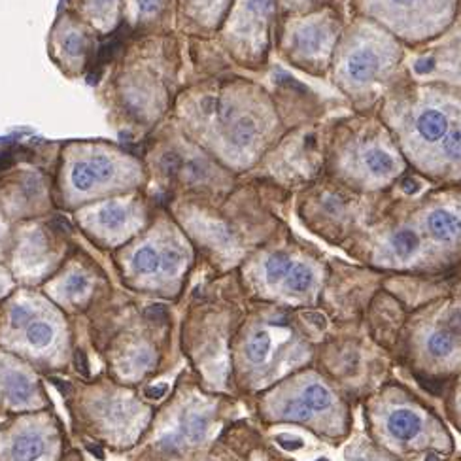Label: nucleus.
I'll return each instance as SVG.
<instances>
[{
	"mask_svg": "<svg viewBox=\"0 0 461 461\" xmlns=\"http://www.w3.org/2000/svg\"><path fill=\"white\" fill-rule=\"evenodd\" d=\"M199 113L208 139L225 156L252 161L282 131V108L275 95L246 76L220 78L191 103Z\"/></svg>",
	"mask_w": 461,
	"mask_h": 461,
	"instance_id": "f257e3e1",
	"label": "nucleus"
},
{
	"mask_svg": "<svg viewBox=\"0 0 461 461\" xmlns=\"http://www.w3.org/2000/svg\"><path fill=\"white\" fill-rule=\"evenodd\" d=\"M407 48L371 19L352 15L337 44L328 78L356 113H375L405 76Z\"/></svg>",
	"mask_w": 461,
	"mask_h": 461,
	"instance_id": "f03ea898",
	"label": "nucleus"
},
{
	"mask_svg": "<svg viewBox=\"0 0 461 461\" xmlns=\"http://www.w3.org/2000/svg\"><path fill=\"white\" fill-rule=\"evenodd\" d=\"M375 113L416 159L437 163L440 148L461 122V89L402 76Z\"/></svg>",
	"mask_w": 461,
	"mask_h": 461,
	"instance_id": "7ed1b4c3",
	"label": "nucleus"
},
{
	"mask_svg": "<svg viewBox=\"0 0 461 461\" xmlns=\"http://www.w3.org/2000/svg\"><path fill=\"white\" fill-rule=\"evenodd\" d=\"M348 17L339 0L294 15H278L275 48L280 59L312 78H328Z\"/></svg>",
	"mask_w": 461,
	"mask_h": 461,
	"instance_id": "20e7f679",
	"label": "nucleus"
},
{
	"mask_svg": "<svg viewBox=\"0 0 461 461\" xmlns=\"http://www.w3.org/2000/svg\"><path fill=\"white\" fill-rule=\"evenodd\" d=\"M350 10L386 29L407 50L433 42L461 22V0H350Z\"/></svg>",
	"mask_w": 461,
	"mask_h": 461,
	"instance_id": "39448f33",
	"label": "nucleus"
},
{
	"mask_svg": "<svg viewBox=\"0 0 461 461\" xmlns=\"http://www.w3.org/2000/svg\"><path fill=\"white\" fill-rule=\"evenodd\" d=\"M276 22L275 0H235L218 29L229 59L246 72H265L275 48Z\"/></svg>",
	"mask_w": 461,
	"mask_h": 461,
	"instance_id": "423d86ee",
	"label": "nucleus"
},
{
	"mask_svg": "<svg viewBox=\"0 0 461 461\" xmlns=\"http://www.w3.org/2000/svg\"><path fill=\"white\" fill-rule=\"evenodd\" d=\"M335 142L342 159L367 180L386 182L399 175L401 158L395 139L376 113H356L339 120Z\"/></svg>",
	"mask_w": 461,
	"mask_h": 461,
	"instance_id": "0eeeda50",
	"label": "nucleus"
},
{
	"mask_svg": "<svg viewBox=\"0 0 461 461\" xmlns=\"http://www.w3.org/2000/svg\"><path fill=\"white\" fill-rule=\"evenodd\" d=\"M405 76L420 84H445L461 89V22L433 42L407 50Z\"/></svg>",
	"mask_w": 461,
	"mask_h": 461,
	"instance_id": "6e6552de",
	"label": "nucleus"
},
{
	"mask_svg": "<svg viewBox=\"0 0 461 461\" xmlns=\"http://www.w3.org/2000/svg\"><path fill=\"white\" fill-rule=\"evenodd\" d=\"M235 0H185L191 19L203 32H216Z\"/></svg>",
	"mask_w": 461,
	"mask_h": 461,
	"instance_id": "1a4fd4ad",
	"label": "nucleus"
},
{
	"mask_svg": "<svg viewBox=\"0 0 461 461\" xmlns=\"http://www.w3.org/2000/svg\"><path fill=\"white\" fill-rule=\"evenodd\" d=\"M429 235L440 242H452L461 235V218L448 208H435L428 214Z\"/></svg>",
	"mask_w": 461,
	"mask_h": 461,
	"instance_id": "9d476101",
	"label": "nucleus"
},
{
	"mask_svg": "<svg viewBox=\"0 0 461 461\" xmlns=\"http://www.w3.org/2000/svg\"><path fill=\"white\" fill-rule=\"evenodd\" d=\"M421 429V418L407 409H401L390 414L388 418V431L397 440H411Z\"/></svg>",
	"mask_w": 461,
	"mask_h": 461,
	"instance_id": "9b49d317",
	"label": "nucleus"
},
{
	"mask_svg": "<svg viewBox=\"0 0 461 461\" xmlns=\"http://www.w3.org/2000/svg\"><path fill=\"white\" fill-rule=\"evenodd\" d=\"M12 456L15 461H36L44 456V440L41 435L27 433L15 438L12 447Z\"/></svg>",
	"mask_w": 461,
	"mask_h": 461,
	"instance_id": "f8f14e48",
	"label": "nucleus"
},
{
	"mask_svg": "<svg viewBox=\"0 0 461 461\" xmlns=\"http://www.w3.org/2000/svg\"><path fill=\"white\" fill-rule=\"evenodd\" d=\"M303 401L309 405L311 411L321 412L328 411L333 405V395L328 388L320 386V384H312V386H306L303 392Z\"/></svg>",
	"mask_w": 461,
	"mask_h": 461,
	"instance_id": "ddd939ff",
	"label": "nucleus"
},
{
	"mask_svg": "<svg viewBox=\"0 0 461 461\" xmlns=\"http://www.w3.org/2000/svg\"><path fill=\"white\" fill-rule=\"evenodd\" d=\"M132 267H134V271L140 275H151L161 267V256L158 254V249H153L151 246L140 248L132 258Z\"/></svg>",
	"mask_w": 461,
	"mask_h": 461,
	"instance_id": "4468645a",
	"label": "nucleus"
},
{
	"mask_svg": "<svg viewBox=\"0 0 461 461\" xmlns=\"http://www.w3.org/2000/svg\"><path fill=\"white\" fill-rule=\"evenodd\" d=\"M278 15H294V14H306L325 6L331 0H275Z\"/></svg>",
	"mask_w": 461,
	"mask_h": 461,
	"instance_id": "2eb2a0df",
	"label": "nucleus"
},
{
	"mask_svg": "<svg viewBox=\"0 0 461 461\" xmlns=\"http://www.w3.org/2000/svg\"><path fill=\"white\" fill-rule=\"evenodd\" d=\"M285 284L292 292H306L311 290V285L314 284V273L306 265L297 263L290 268V273H287Z\"/></svg>",
	"mask_w": 461,
	"mask_h": 461,
	"instance_id": "dca6fc26",
	"label": "nucleus"
},
{
	"mask_svg": "<svg viewBox=\"0 0 461 461\" xmlns=\"http://www.w3.org/2000/svg\"><path fill=\"white\" fill-rule=\"evenodd\" d=\"M392 244H393V249H395V254L399 258H411L418 249L420 239H418V235L414 233V230L401 229V230H397V233L393 235Z\"/></svg>",
	"mask_w": 461,
	"mask_h": 461,
	"instance_id": "f3484780",
	"label": "nucleus"
},
{
	"mask_svg": "<svg viewBox=\"0 0 461 461\" xmlns=\"http://www.w3.org/2000/svg\"><path fill=\"white\" fill-rule=\"evenodd\" d=\"M70 182L78 191H89L95 184H97V175H95L89 161L76 163L70 172Z\"/></svg>",
	"mask_w": 461,
	"mask_h": 461,
	"instance_id": "a211bd4d",
	"label": "nucleus"
},
{
	"mask_svg": "<svg viewBox=\"0 0 461 461\" xmlns=\"http://www.w3.org/2000/svg\"><path fill=\"white\" fill-rule=\"evenodd\" d=\"M268 352H271V337H268V333H265V331H258L252 339H249V342L246 346L248 359L252 363L265 361Z\"/></svg>",
	"mask_w": 461,
	"mask_h": 461,
	"instance_id": "6ab92c4d",
	"label": "nucleus"
},
{
	"mask_svg": "<svg viewBox=\"0 0 461 461\" xmlns=\"http://www.w3.org/2000/svg\"><path fill=\"white\" fill-rule=\"evenodd\" d=\"M5 388L14 401H27L31 397V382L22 373H10L5 378Z\"/></svg>",
	"mask_w": 461,
	"mask_h": 461,
	"instance_id": "aec40b11",
	"label": "nucleus"
},
{
	"mask_svg": "<svg viewBox=\"0 0 461 461\" xmlns=\"http://www.w3.org/2000/svg\"><path fill=\"white\" fill-rule=\"evenodd\" d=\"M292 267H294V263L285 254H275V256L268 258L267 263H265L267 278L271 282H278V280L287 276V273H290Z\"/></svg>",
	"mask_w": 461,
	"mask_h": 461,
	"instance_id": "412c9836",
	"label": "nucleus"
},
{
	"mask_svg": "<svg viewBox=\"0 0 461 461\" xmlns=\"http://www.w3.org/2000/svg\"><path fill=\"white\" fill-rule=\"evenodd\" d=\"M428 350L435 357H445L454 350V337L448 331H435L428 339Z\"/></svg>",
	"mask_w": 461,
	"mask_h": 461,
	"instance_id": "4be33fe9",
	"label": "nucleus"
},
{
	"mask_svg": "<svg viewBox=\"0 0 461 461\" xmlns=\"http://www.w3.org/2000/svg\"><path fill=\"white\" fill-rule=\"evenodd\" d=\"M53 335H55L53 328L50 323H44V321L32 323L27 331V339L34 346V348H46L48 344H51Z\"/></svg>",
	"mask_w": 461,
	"mask_h": 461,
	"instance_id": "5701e85b",
	"label": "nucleus"
},
{
	"mask_svg": "<svg viewBox=\"0 0 461 461\" xmlns=\"http://www.w3.org/2000/svg\"><path fill=\"white\" fill-rule=\"evenodd\" d=\"M125 218H127L125 208L122 204H115V203H110L99 212V221L104 227H113V229L120 227L125 221Z\"/></svg>",
	"mask_w": 461,
	"mask_h": 461,
	"instance_id": "b1692460",
	"label": "nucleus"
},
{
	"mask_svg": "<svg viewBox=\"0 0 461 461\" xmlns=\"http://www.w3.org/2000/svg\"><path fill=\"white\" fill-rule=\"evenodd\" d=\"M311 409L309 405L303 399H292V401H285L284 405L280 407V414L287 420H304L311 416Z\"/></svg>",
	"mask_w": 461,
	"mask_h": 461,
	"instance_id": "393cba45",
	"label": "nucleus"
},
{
	"mask_svg": "<svg viewBox=\"0 0 461 461\" xmlns=\"http://www.w3.org/2000/svg\"><path fill=\"white\" fill-rule=\"evenodd\" d=\"M206 428H208V421L206 418L199 416V414H194L189 416L185 421H184V435L191 440H201L206 433Z\"/></svg>",
	"mask_w": 461,
	"mask_h": 461,
	"instance_id": "a878e982",
	"label": "nucleus"
},
{
	"mask_svg": "<svg viewBox=\"0 0 461 461\" xmlns=\"http://www.w3.org/2000/svg\"><path fill=\"white\" fill-rule=\"evenodd\" d=\"M89 165L93 168L95 175H97V180H110L113 176V165L110 159H106L104 156H95L89 159Z\"/></svg>",
	"mask_w": 461,
	"mask_h": 461,
	"instance_id": "bb28decb",
	"label": "nucleus"
},
{
	"mask_svg": "<svg viewBox=\"0 0 461 461\" xmlns=\"http://www.w3.org/2000/svg\"><path fill=\"white\" fill-rule=\"evenodd\" d=\"M180 263H182V254L178 252V249L168 248L161 254V268L165 273H175L180 267Z\"/></svg>",
	"mask_w": 461,
	"mask_h": 461,
	"instance_id": "cd10ccee",
	"label": "nucleus"
},
{
	"mask_svg": "<svg viewBox=\"0 0 461 461\" xmlns=\"http://www.w3.org/2000/svg\"><path fill=\"white\" fill-rule=\"evenodd\" d=\"M65 50L70 53V55H82L86 51V41L84 36L78 34V32H72L65 38Z\"/></svg>",
	"mask_w": 461,
	"mask_h": 461,
	"instance_id": "c85d7f7f",
	"label": "nucleus"
},
{
	"mask_svg": "<svg viewBox=\"0 0 461 461\" xmlns=\"http://www.w3.org/2000/svg\"><path fill=\"white\" fill-rule=\"evenodd\" d=\"M32 318V311H29L27 306H15L12 311V325L14 328H23L25 323H29Z\"/></svg>",
	"mask_w": 461,
	"mask_h": 461,
	"instance_id": "c756f323",
	"label": "nucleus"
},
{
	"mask_svg": "<svg viewBox=\"0 0 461 461\" xmlns=\"http://www.w3.org/2000/svg\"><path fill=\"white\" fill-rule=\"evenodd\" d=\"M276 443L287 450V452H294V450H301L304 447V440L299 437H292V435H280L276 437Z\"/></svg>",
	"mask_w": 461,
	"mask_h": 461,
	"instance_id": "7c9ffc66",
	"label": "nucleus"
},
{
	"mask_svg": "<svg viewBox=\"0 0 461 461\" xmlns=\"http://www.w3.org/2000/svg\"><path fill=\"white\" fill-rule=\"evenodd\" d=\"M301 316H303V320H304L306 323L314 325V328H316L318 331H323L325 328H328V320H325V316L320 314V312H316V311H303Z\"/></svg>",
	"mask_w": 461,
	"mask_h": 461,
	"instance_id": "2f4dec72",
	"label": "nucleus"
},
{
	"mask_svg": "<svg viewBox=\"0 0 461 461\" xmlns=\"http://www.w3.org/2000/svg\"><path fill=\"white\" fill-rule=\"evenodd\" d=\"M87 290V280L84 276H72L67 284V292L70 295H82Z\"/></svg>",
	"mask_w": 461,
	"mask_h": 461,
	"instance_id": "473e14b6",
	"label": "nucleus"
},
{
	"mask_svg": "<svg viewBox=\"0 0 461 461\" xmlns=\"http://www.w3.org/2000/svg\"><path fill=\"white\" fill-rule=\"evenodd\" d=\"M165 5V0H139V10L146 15L159 14Z\"/></svg>",
	"mask_w": 461,
	"mask_h": 461,
	"instance_id": "72a5a7b5",
	"label": "nucleus"
},
{
	"mask_svg": "<svg viewBox=\"0 0 461 461\" xmlns=\"http://www.w3.org/2000/svg\"><path fill=\"white\" fill-rule=\"evenodd\" d=\"M146 316H148L149 320L159 321V320H165V318H167V311H165V306L156 304V306H151V309L146 311Z\"/></svg>",
	"mask_w": 461,
	"mask_h": 461,
	"instance_id": "f704fd0d",
	"label": "nucleus"
},
{
	"mask_svg": "<svg viewBox=\"0 0 461 461\" xmlns=\"http://www.w3.org/2000/svg\"><path fill=\"white\" fill-rule=\"evenodd\" d=\"M401 187H402V191H405L407 195H414V194H418L420 184L414 178H405V180L401 182Z\"/></svg>",
	"mask_w": 461,
	"mask_h": 461,
	"instance_id": "c9c22d12",
	"label": "nucleus"
},
{
	"mask_svg": "<svg viewBox=\"0 0 461 461\" xmlns=\"http://www.w3.org/2000/svg\"><path fill=\"white\" fill-rule=\"evenodd\" d=\"M418 382H420L421 386H424L428 392H431V393H440V382L429 380V378H421V376H418Z\"/></svg>",
	"mask_w": 461,
	"mask_h": 461,
	"instance_id": "e433bc0d",
	"label": "nucleus"
},
{
	"mask_svg": "<svg viewBox=\"0 0 461 461\" xmlns=\"http://www.w3.org/2000/svg\"><path fill=\"white\" fill-rule=\"evenodd\" d=\"M165 393H167V384H159V386H153L146 392L149 399H161Z\"/></svg>",
	"mask_w": 461,
	"mask_h": 461,
	"instance_id": "4c0bfd02",
	"label": "nucleus"
},
{
	"mask_svg": "<svg viewBox=\"0 0 461 461\" xmlns=\"http://www.w3.org/2000/svg\"><path fill=\"white\" fill-rule=\"evenodd\" d=\"M76 361H78V369H80V373H87V363H86V357H84V354H78L76 356Z\"/></svg>",
	"mask_w": 461,
	"mask_h": 461,
	"instance_id": "58836bf2",
	"label": "nucleus"
},
{
	"mask_svg": "<svg viewBox=\"0 0 461 461\" xmlns=\"http://www.w3.org/2000/svg\"><path fill=\"white\" fill-rule=\"evenodd\" d=\"M452 325H456L457 330H461V314H459V312L452 316Z\"/></svg>",
	"mask_w": 461,
	"mask_h": 461,
	"instance_id": "ea45409f",
	"label": "nucleus"
},
{
	"mask_svg": "<svg viewBox=\"0 0 461 461\" xmlns=\"http://www.w3.org/2000/svg\"><path fill=\"white\" fill-rule=\"evenodd\" d=\"M110 3H112V0H95V5H97V6H106Z\"/></svg>",
	"mask_w": 461,
	"mask_h": 461,
	"instance_id": "a19ab883",
	"label": "nucleus"
},
{
	"mask_svg": "<svg viewBox=\"0 0 461 461\" xmlns=\"http://www.w3.org/2000/svg\"><path fill=\"white\" fill-rule=\"evenodd\" d=\"M426 461H438V456H435V454H429V456L426 457Z\"/></svg>",
	"mask_w": 461,
	"mask_h": 461,
	"instance_id": "79ce46f5",
	"label": "nucleus"
},
{
	"mask_svg": "<svg viewBox=\"0 0 461 461\" xmlns=\"http://www.w3.org/2000/svg\"><path fill=\"white\" fill-rule=\"evenodd\" d=\"M356 461H373V459H369V457H357Z\"/></svg>",
	"mask_w": 461,
	"mask_h": 461,
	"instance_id": "37998d69",
	"label": "nucleus"
},
{
	"mask_svg": "<svg viewBox=\"0 0 461 461\" xmlns=\"http://www.w3.org/2000/svg\"><path fill=\"white\" fill-rule=\"evenodd\" d=\"M316 461H330L328 457H320V459H316Z\"/></svg>",
	"mask_w": 461,
	"mask_h": 461,
	"instance_id": "c03bdc74",
	"label": "nucleus"
}]
</instances>
